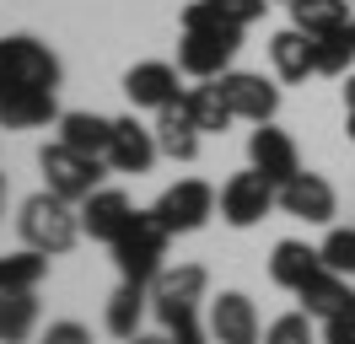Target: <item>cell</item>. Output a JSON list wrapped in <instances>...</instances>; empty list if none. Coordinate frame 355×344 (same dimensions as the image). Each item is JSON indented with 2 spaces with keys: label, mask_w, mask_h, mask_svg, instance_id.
I'll return each mask as SVG.
<instances>
[{
  "label": "cell",
  "mask_w": 355,
  "mask_h": 344,
  "mask_svg": "<svg viewBox=\"0 0 355 344\" xmlns=\"http://www.w3.org/2000/svg\"><path fill=\"white\" fill-rule=\"evenodd\" d=\"M243 49V22H232L226 11H216L210 0L183 6V38H178V70L194 81H216L232 70Z\"/></svg>",
  "instance_id": "6da1fadb"
},
{
  "label": "cell",
  "mask_w": 355,
  "mask_h": 344,
  "mask_svg": "<svg viewBox=\"0 0 355 344\" xmlns=\"http://www.w3.org/2000/svg\"><path fill=\"white\" fill-rule=\"evenodd\" d=\"M17 232H22L27 248H38V253L60 258L76 248V237H81V210L70 205V199H60V194H33V199H22V210H17Z\"/></svg>",
  "instance_id": "7a4b0ae2"
},
{
  "label": "cell",
  "mask_w": 355,
  "mask_h": 344,
  "mask_svg": "<svg viewBox=\"0 0 355 344\" xmlns=\"http://www.w3.org/2000/svg\"><path fill=\"white\" fill-rule=\"evenodd\" d=\"M167 226L156 221V210H135V221L113 237V264L119 275L135 280V285H151L162 275V258H167Z\"/></svg>",
  "instance_id": "3957f363"
},
{
  "label": "cell",
  "mask_w": 355,
  "mask_h": 344,
  "mask_svg": "<svg viewBox=\"0 0 355 344\" xmlns=\"http://www.w3.org/2000/svg\"><path fill=\"white\" fill-rule=\"evenodd\" d=\"M60 60L38 38H0V92H54Z\"/></svg>",
  "instance_id": "277c9868"
},
{
  "label": "cell",
  "mask_w": 355,
  "mask_h": 344,
  "mask_svg": "<svg viewBox=\"0 0 355 344\" xmlns=\"http://www.w3.org/2000/svg\"><path fill=\"white\" fill-rule=\"evenodd\" d=\"M38 167H44V189L70 199V205H81L92 194L103 189V156H81V150H70L65 140H54V146L38 150Z\"/></svg>",
  "instance_id": "5b68a950"
},
{
  "label": "cell",
  "mask_w": 355,
  "mask_h": 344,
  "mask_svg": "<svg viewBox=\"0 0 355 344\" xmlns=\"http://www.w3.org/2000/svg\"><path fill=\"white\" fill-rule=\"evenodd\" d=\"M210 291V275L205 264H178V269H162L151 280V312L162 318V328H173L183 318H200V301Z\"/></svg>",
  "instance_id": "8992f818"
},
{
  "label": "cell",
  "mask_w": 355,
  "mask_h": 344,
  "mask_svg": "<svg viewBox=\"0 0 355 344\" xmlns=\"http://www.w3.org/2000/svg\"><path fill=\"white\" fill-rule=\"evenodd\" d=\"M275 205H280V189H275L259 167L237 172V178H226V183H221V221H226V226H259Z\"/></svg>",
  "instance_id": "52a82bcc"
},
{
  "label": "cell",
  "mask_w": 355,
  "mask_h": 344,
  "mask_svg": "<svg viewBox=\"0 0 355 344\" xmlns=\"http://www.w3.org/2000/svg\"><path fill=\"white\" fill-rule=\"evenodd\" d=\"M151 210H156V221H162L173 237L200 232L205 221L216 215V189H210V183H200V178H183V183H173V189L156 199Z\"/></svg>",
  "instance_id": "ba28073f"
},
{
  "label": "cell",
  "mask_w": 355,
  "mask_h": 344,
  "mask_svg": "<svg viewBox=\"0 0 355 344\" xmlns=\"http://www.w3.org/2000/svg\"><path fill=\"white\" fill-rule=\"evenodd\" d=\"M216 81H221L232 113L248 119V124H269V119L280 113V86L264 81V76H253V70H226V76H216Z\"/></svg>",
  "instance_id": "9c48e42d"
},
{
  "label": "cell",
  "mask_w": 355,
  "mask_h": 344,
  "mask_svg": "<svg viewBox=\"0 0 355 344\" xmlns=\"http://www.w3.org/2000/svg\"><path fill=\"white\" fill-rule=\"evenodd\" d=\"M248 162L264 172L269 183L280 189V183H291L296 172H302V156H296V140H291L286 129H275V124H259L253 129V140H248Z\"/></svg>",
  "instance_id": "30bf717a"
},
{
  "label": "cell",
  "mask_w": 355,
  "mask_h": 344,
  "mask_svg": "<svg viewBox=\"0 0 355 344\" xmlns=\"http://www.w3.org/2000/svg\"><path fill=\"white\" fill-rule=\"evenodd\" d=\"M280 210L307 221V226H329L334 221V183L318 172H296L291 183H280Z\"/></svg>",
  "instance_id": "8fae6325"
},
{
  "label": "cell",
  "mask_w": 355,
  "mask_h": 344,
  "mask_svg": "<svg viewBox=\"0 0 355 344\" xmlns=\"http://www.w3.org/2000/svg\"><path fill=\"white\" fill-rule=\"evenodd\" d=\"M210 339L216 344H259V312L243 291H221L210 301Z\"/></svg>",
  "instance_id": "7c38bea8"
},
{
  "label": "cell",
  "mask_w": 355,
  "mask_h": 344,
  "mask_svg": "<svg viewBox=\"0 0 355 344\" xmlns=\"http://www.w3.org/2000/svg\"><path fill=\"white\" fill-rule=\"evenodd\" d=\"M124 97H130L135 108H162L167 103H178L183 92H178V64H167V60H146V64H135L130 76H124Z\"/></svg>",
  "instance_id": "4fadbf2b"
},
{
  "label": "cell",
  "mask_w": 355,
  "mask_h": 344,
  "mask_svg": "<svg viewBox=\"0 0 355 344\" xmlns=\"http://www.w3.org/2000/svg\"><path fill=\"white\" fill-rule=\"evenodd\" d=\"M162 156L156 129H140L135 119H113V146H108V167L113 172H151V162Z\"/></svg>",
  "instance_id": "5bb4252c"
},
{
  "label": "cell",
  "mask_w": 355,
  "mask_h": 344,
  "mask_svg": "<svg viewBox=\"0 0 355 344\" xmlns=\"http://www.w3.org/2000/svg\"><path fill=\"white\" fill-rule=\"evenodd\" d=\"M130 221H135V205L119 189H97L92 199H81V232L97 237V242H108V248H113V237L124 232Z\"/></svg>",
  "instance_id": "9a60e30c"
},
{
  "label": "cell",
  "mask_w": 355,
  "mask_h": 344,
  "mask_svg": "<svg viewBox=\"0 0 355 344\" xmlns=\"http://www.w3.org/2000/svg\"><path fill=\"white\" fill-rule=\"evenodd\" d=\"M156 146H162V156H173V162H194L200 156V124L189 119L183 97L156 113Z\"/></svg>",
  "instance_id": "2e32d148"
},
{
  "label": "cell",
  "mask_w": 355,
  "mask_h": 344,
  "mask_svg": "<svg viewBox=\"0 0 355 344\" xmlns=\"http://www.w3.org/2000/svg\"><path fill=\"white\" fill-rule=\"evenodd\" d=\"M60 124L54 92H0V129H44Z\"/></svg>",
  "instance_id": "e0dca14e"
},
{
  "label": "cell",
  "mask_w": 355,
  "mask_h": 344,
  "mask_svg": "<svg viewBox=\"0 0 355 344\" xmlns=\"http://www.w3.org/2000/svg\"><path fill=\"white\" fill-rule=\"evenodd\" d=\"M323 269V253L318 248H307V242H275V253H269V280L275 285H286V291H302L312 275Z\"/></svg>",
  "instance_id": "ac0fdd59"
},
{
  "label": "cell",
  "mask_w": 355,
  "mask_h": 344,
  "mask_svg": "<svg viewBox=\"0 0 355 344\" xmlns=\"http://www.w3.org/2000/svg\"><path fill=\"white\" fill-rule=\"evenodd\" d=\"M269 60H275V76L280 81H307L318 76V60H312V38L302 27H286V33H275L269 38Z\"/></svg>",
  "instance_id": "d6986e66"
},
{
  "label": "cell",
  "mask_w": 355,
  "mask_h": 344,
  "mask_svg": "<svg viewBox=\"0 0 355 344\" xmlns=\"http://www.w3.org/2000/svg\"><path fill=\"white\" fill-rule=\"evenodd\" d=\"M146 307H151V285H135V280H124V285H119V291L108 296V312H103L108 334L130 344L135 334H140V318H146Z\"/></svg>",
  "instance_id": "ffe728a7"
},
{
  "label": "cell",
  "mask_w": 355,
  "mask_h": 344,
  "mask_svg": "<svg viewBox=\"0 0 355 344\" xmlns=\"http://www.w3.org/2000/svg\"><path fill=\"white\" fill-rule=\"evenodd\" d=\"M60 140L81 156H103L108 162V146H113V119L103 113H60Z\"/></svg>",
  "instance_id": "44dd1931"
},
{
  "label": "cell",
  "mask_w": 355,
  "mask_h": 344,
  "mask_svg": "<svg viewBox=\"0 0 355 344\" xmlns=\"http://www.w3.org/2000/svg\"><path fill=\"white\" fill-rule=\"evenodd\" d=\"M296 296H302V312H307V318H334V312H345V307L355 301V291L345 285V275L318 269V275H312Z\"/></svg>",
  "instance_id": "7402d4cb"
},
{
  "label": "cell",
  "mask_w": 355,
  "mask_h": 344,
  "mask_svg": "<svg viewBox=\"0 0 355 344\" xmlns=\"http://www.w3.org/2000/svg\"><path fill=\"white\" fill-rule=\"evenodd\" d=\"M183 103H189V119L200 124V135H221L226 124H237V113L226 103L221 81H200L194 92H183Z\"/></svg>",
  "instance_id": "603a6c76"
},
{
  "label": "cell",
  "mask_w": 355,
  "mask_h": 344,
  "mask_svg": "<svg viewBox=\"0 0 355 344\" xmlns=\"http://www.w3.org/2000/svg\"><path fill=\"white\" fill-rule=\"evenodd\" d=\"M38 328V296L33 291H0V344H27Z\"/></svg>",
  "instance_id": "cb8c5ba5"
},
{
  "label": "cell",
  "mask_w": 355,
  "mask_h": 344,
  "mask_svg": "<svg viewBox=\"0 0 355 344\" xmlns=\"http://www.w3.org/2000/svg\"><path fill=\"white\" fill-rule=\"evenodd\" d=\"M291 6V27H302L307 38L350 27V0H286Z\"/></svg>",
  "instance_id": "d4e9b609"
},
{
  "label": "cell",
  "mask_w": 355,
  "mask_h": 344,
  "mask_svg": "<svg viewBox=\"0 0 355 344\" xmlns=\"http://www.w3.org/2000/svg\"><path fill=\"white\" fill-rule=\"evenodd\" d=\"M44 275H49V253H38V248L0 258V291H38Z\"/></svg>",
  "instance_id": "484cf974"
},
{
  "label": "cell",
  "mask_w": 355,
  "mask_h": 344,
  "mask_svg": "<svg viewBox=\"0 0 355 344\" xmlns=\"http://www.w3.org/2000/svg\"><path fill=\"white\" fill-rule=\"evenodd\" d=\"M312 60H318V76H345L350 60H355V33L350 27L318 33V38H312Z\"/></svg>",
  "instance_id": "4316f807"
},
{
  "label": "cell",
  "mask_w": 355,
  "mask_h": 344,
  "mask_svg": "<svg viewBox=\"0 0 355 344\" xmlns=\"http://www.w3.org/2000/svg\"><path fill=\"white\" fill-rule=\"evenodd\" d=\"M323 269H334V275H355V226H334L329 237H323Z\"/></svg>",
  "instance_id": "83f0119b"
},
{
  "label": "cell",
  "mask_w": 355,
  "mask_h": 344,
  "mask_svg": "<svg viewBox=\"0 0 355 344\" xmlns=\"http://www.w3.org/2000/svg\"><path fill=\"white\" fill-rule=\"evenodd\" d=\"M264 344H312L307 312H286V318H275V322H269V334H264Z\"/></svg>",
  "instance_id": "f1b7e54d"
},
{
  "label": "cell",
  "mask_w": 355,
  "mask_h": 344,
  "mask_svg": "<svg viewBox=\"0 0 355 344\" xmlns=\"http://www.w3.org/2000/svg\"><path fill=\"white\" fill-rule=\"evenodd\" d=\"M323 344H355V301L345 307V312L323 318Z\"/></svg>",
  "instance_id": "f546056e"
},
{
  "label": "cell",
  "mask_w": 355,
  "mask_h": 344,
  "mask_svg": "<svg viewBox=\"0 0 355 344\" xmlns=\"http://www.w3.org/2000/svg\"><path fill=\"white\" fill-rule=\"evenodd\" d=\"M210 6H216V11H226L232 22H243V27H248V22H259V17L269 11V0H210Z\"/></svg>",
  "instance_id": "4dcf8cb0"
},
{
  "label": "cell",
  "mask_w": 355,
  "mask_h": 344,
  "mask_svg": "<svg viewBox=\"0 0 355 344\" xmlns=\"http://www.w3.org/2000/svg\"><path fill=\"white\" fill-rule=\"evenodd\" d=\"M38 344H92V334L81 328V322H49V334Z\"/></svg>",
  "instance_id": "1f68e13d"
},
{
  "label": "cell",
  "mask_w": 355,
  "mask_h": 344,
  "mask_svg": "<svg viewBox=\"0 0 355 344\" xmlns=\"http://www.w3.org/2000/svg\"><path fill=\"white\" fill-rule=\"evenodd\" d=\"M167 339H173V344H205V339H210V328H200V318H183V322L167 328Z\"/></svg>",
  "instance_id": "d6a6232c"
},
{
  "label": "cell",
  "mask_w": 355,
  "mask_h": 344,
  "mask_svg": "<svg viewBox=\"0 0 355 344\" xmlns=\"http://www.w3.org/2000/svg\"><path fill=\"white\" fill-rule=\"evenodd\" d=\"M130 344H173V339H167V334H135Z\"/></svg>",
  "instance_id": "836d02e7"
},
{
  "label": "cell",
  "mask_w": 355,
  "mask_h": 344,
  "mask_svg": "<svg viewBox=\"0 0 355 344\" xmlns=\"http://www.w3.org/2000/svg\"><path fill=\"white\" fill-rule=\"evenodd\" d=\"M345 108H355V76H350V86H345Z\"/></svg>",
  "instance_id": "e575fe53"
},
{
  "label": "cell",
  "mask_w": 355,
  "mask_h": 344,
  "mask_svg": "<svg viewBox=\"0 0 355 344\" xmlns=\"http://www.w3.org/2000/svg\"><path fill=\"white\" fill-rule=\"evenodd\" d=\"M345 129H350V140H355V108H350V124H345Z\"/></svg>",
  "instance_id": "d590c367"
},
{
  "label": "cell",
  "mask_w": 355,
  "mask_h": 344,
  "mask_svg": "<svg viewBox=\"0 0 355 344\" xmlns=\"http://www.w3.org/2000/svg\"><path fill=\"white\" fill-rule=\"evenodd\" d=\"M0 199H6V183H0Z\"/></svg>",
  "instance_id": "8d00e7d4"
},
{
  "label": "cell",
  "mask_w": 355,
  "mask_h": 344,
  "mask_svg": "<svg viewBox=\"0 0 355 344\" xmlns=\"http://www.w3.org/2000/svg\"><path fill=\"white\" fill-rule=\"evenodd\" d=\"M350 33H355V22H350Z\"/></svg>",
  "instance_id": "74e56055"
}]
</instances>
